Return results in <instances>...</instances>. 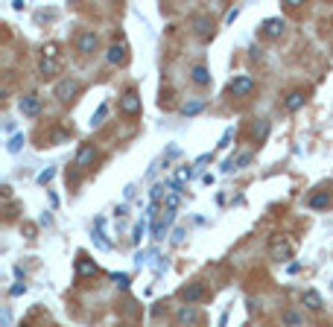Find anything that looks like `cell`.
Here are the masks:
<instances>
[{"instance_id":"32","label":"cell","mask_w":333,"mask_h":327,"mask_svg":"<svg viewBox=\"0 0 333 327\" xmlns=\"http://www.w3.org/2000/svg\"><path fill=\"white\" fill-rule=\"evenodd\" d=\"M298 321H301V318H298L295 313H286V315H284V324H289V327H295Z\"/></svg>"},{"instance_id":"8","label":"cell","mask_w":333,"mask_h":327,"mask_svg":"<svg viewBox=\"0 0 333 327\" xmlns=\"http://www.w3.org/2000/svg\"><path fill=\"white\" fill-rule=\"evenodd\" d=\"M284 18H266L263 21V26H260V35L263 38H281L284 35Z\"/></svg>"},{"instance_id":"30","label":"cell","mask_w":333,"mask_h":327,"mask_svg":"<svg viewBox=\"0 0 333 327\" xmlns=\"http://www.w3.org/2000/svg\"><path fill=\"white\" fill-rule=\"evenodd\" d=\"M231 138H234V128H225V135H222V140H219V149H225L228 143H231Z\"/></svg>"},{"instance_id":"10","label":"cell","mask_w":333,"mask_h":327,"mask_svg":"<svg viewBox=\"0 0 333 327\" xmlns=\"http://www.w3.org/2000/svg\"><path fill=\"white\" fill-rule=\"evenodd\" d=\"M21 114L24 117H38L41 114V103H38V96L36 93H26V96H21Z\"/></svg>"},{"instance_id":"31","label":"cell","mask_w":333,"mask_h":327,"mask_svg":"<svg viewBox=\"0 0 333 327\" xmlns=\"http://www.w3.org/2000/svg\"><path fill=\"white\" fill-rule=\"evenodd\" d=\"M26 292V283H15L12 289H9V295H12V298H18V295H24Z\"/></svg>"},{"instance_id":"12","label":"cell","mask_w":333,"mask_h":327,"mask_svg":"<svg viewBox=\"0 0 333 327\" xmlns=\"http://www.w3.org/2000/svg\"><path fill=\"white\" fill-rule=\"evenodd\" d=\"M126 56H129V53H126V44H123V41H114V44L108 47V53H106L108 64H123Z\"/></svg>"},{"instance_id":"4","label":"cell","mask_w":333,"mask_h":327,"mask_svg":"<svg viewBox=\"0 0 333 327\" xmlns=\"http://www.w3.org/2000/svg\"><path fill=\"white\" fill-rule=\"evenodd\" d=\"M120 111L126 117H135L141 114V93L138 91H126L123 96H120Z\"/></svg>"},{"instance_id":"16","label":"cell","mask_w":333,"mask_h":327,"mask_svg":"<svg viewBox=\"0 0 333 327\" xmlns=\"http://www.w3.org/2000/svg\"><path fill=\"white\" fill-rule=\"evenodd\" d=\"M301 304H304L307 310H313V313H319L321 307H324V304H321V295H319L316 289H304V295H301Z\"/></svg>"},{"instance_id":"17","label":"cell","mask_w":333,"mask_h":327,"mask_svg":"<svg viewBox=\"0 0 333 327\" xmlns=\"http://www.w3.org/2000/svg\"><path fill=\"white\" fill-rule=\"evenodd\" d=\"M59 70H61V61H59V58H41V64H38V73H41L44 79L56 76Z\"/></svg>"},{"instance_id":"19","label":"cell","mask_w":333,"mask_h":327,"mask_svg":"<svg viewBox=\"0 0 333 327\" xmlns=\"http://www.w3.org/2000/svg\"><path fill=\"white\" fill-rule=\"evenodd\" d=\"M190 178H193V167H179V173L173 178V190H181L184 181H190Z\"/></svg>"},{"instance_id":"20","label":"cell","mask_w":333,"mask_h":327,"mask_svg":"<svg viewBox=\"0 0 333 327\" xmlns=\"http://www.w3.org/2000/svg\"><path fill=\"white\" fill-rule=\"evenodd\" d=\"M330 205V193L327 190H321V193H316V196H310V208L313 210H324Z\"/></svg>"},{"instance_id":"35","label":"cell","mask_w":333,"mask_h":327,"mask_svg":"<svg viewBox=\"0 0 333 327\" xmlns=\"http://www.w3.org/2000/svg\"><path fill=\"white\" fill-rule=\"evenodd\" d=\"M143 257H146V251H138V254H135V263H138V266H143V263H146Z\"/></svg>"},{"instance_id":"33","label":"cell","mask_w":333,"mask_h":327,"mask_svg":"<svg viewBox=\"0 0 333 327\" xmlns=\"http://www.w3.org/2000/svg\"><path fill=\"white\" fill-rule=\"evenodd\" d=\"M143 231H146V225H143V222H138V225H135V243H141Z\"/></svg>"},{"instance_id":"34","label":"cell","mask_w":333,"mask_h":327,"mask_svg":"<svg viewBox=\"0 0 333 327\" xmlns=\"http://www.w3.org/2000/svg\"><path fill=\"white\" fill-rule=\"evenodd\" d=\"M237 15H240V6H234V9L225 15V23H234V21H237Z\"/></svg>"},{"instance_id":"28","label":"cell","mask_w":333,"mask_h":327,"mask_svg":"<svg viewBox=\"0 0 333 327\" xmlns=\"http://www.w3.org/2000/svg\"><path fill=\"white\" fill-rule=\"evenodd\" d=\"M53 175H56V167H47L44 173H38V184H47V181H53Z\"/></svg>"},{"instance_id":"23","label":"cell","mask_w":333,"mask_h":327,"mask_svg":"<svg viewBox=\"0 0 333 327\" xmlns=\"http://www.w3.org/2000/svg\"><path fill=\"white\" fill-rule=\"evenodd\" d=\"M24 143H26V138H24V135H21V132H18V135H12V140L6 143V149L12 152V155H18V152L24 149Z\"/></svg>"},{"instance_id":"29","label":"cell","mask_w":333,"mask_h":327,"mask_svg":"<svg viewBox=\"0 0 333 327\" xmlns=\"http://www.w3.org/2000/svg\"><path fill=\"white\" fill-rule=\"evenodd\" d=\"M111 280L117 283L120 289H126V286H129V275H123V272H114V275H111Z\"/></svg>"},{"instance_id":"6","label":"cell","mask_w":333,"mask_h":327,"mask_svg":"<svg viewBox=\"0 0 333 327\" xmlns=\"http://www.w3.org/2000/svg\"><path fill=\"white\" fill-rule=\"evenodd\" d=\"M193 32L199 35L202 41L214 38V21H211L208 15H196V18H193Z\"/></svg>"},{"instance_id":"2","label":"cell","mask_w":333,"mask_h":327,"mask_svg":"<svg viewBox=\"0 0 333 327\" xmlns=\"http://www.w3.org/2000/svg\"><path fill=\"white\" fill-rule=\"evenodd\" d=\"M79 91H82V85L76 79H61L59 85H56V100H59V103H73V100L79 96Z\"/></svg>"},{"instance_id":"36","label":"cell","mask_w":333,"mask_h":327,"mask_svg":"<svg viewBox=\"0 0 333 327\" xmlns=\"http://www.w3.org/2000/svg\"><path fill=\"white\" fill-rule=\"evenodd\" d=\"M298 269H301V263H289V266H286V272H289V275H295Z\"/></svg>"},{"instance_id":"18","label":"cell","mask_w":333,"mask_h":327,"mask_svg":"<svg viewBox=\"0 0 333 327\" xmlns=\"http://www.w3.org/2000/svg\"><path fill=\"white\" fill-rule=\"evenodd\" d=\"M94 243L99 245V248H103V251H108V248H111V243H108L106 240V234H103V228H106V216H96V222H94Z\"/></svg>"},{"instance_id":"5","label":"cell","mask_w":333,"mask_h":327,"mask_svg":"<svg viewBox=\"0 0 333 327\" xmlns=\"http://www.w3.org/2000/svg\"><path fill=\"white\" fill-rule=\"evenodd\" d=\"M228 91L234 93V96H249V93L254 91V79L246 76V73H243V76H234V79L228 82Z\"/></svg>"},{"instance_id":"26","label":"cell","mask_w":333,"mask_h":327,"mask_svg":"<svg viewBox=\"0 0 333 327\" xmlns=\"http://www.w3.org/2000/svg\"><path fill=\"white\" fill-rule=\"evenodd\" d=\"M41 53H44L41 58H59V44H56V41H50V44H44Z\"/></svg>"},{"instance_id":"14","label":"cell","mask_w":333,"mask_h":327,"mask_svg":"<svg viewBox=\"0 0 333 327\" xmlns=\"http://www.w3.org/2000/svg\"><path fill=\"white\" fill-rule=\"evenodd\" d=\"M196 318H199V313H196V307H190V304H184V307L176 310V321L179 324H196Z\"/></svg>"},{"instance_id":"13","label":"cell","mask_w":333,"mask_h":327,"mask_svg":"<svg viewBox=\"0 0 333 327\" xmlns=\"http://www.w3.org/2000/svg\"><path fill=\"white\" fill-rule=\"evenodd\" d=\"M304 103H307V93L304 91H289L284 100V108L286 111H298V108H304Z\"/></svg>"},{"instance_id":"11","label":"cell","mask_w":333,"mask_h":327,"mask_svg":"<svg viewBox=\"0 0 333 327\" xmlns=\"http://www.w3.org/2000/svg\"><path fill=\"white\" fill-rule=\"evenodd\" d=\"M94 158H96L94 143H85L82 149L76 152V164H73V167H76V170H88V164L94 161Z\"/></svg>"},{"instance_id":"24","label":"cell","mask_w":333,"mask_h":327,"mask_svg":"<svg viewBox=\"0 0 333 327\" xmlns=\"http://www.w3.org/2000/svg\"><path fill=\"white\" fill-rule=\"evenodd\" d=\"M106 117H108V103H103V105H99V108H96V114L91 117V128L103 126V123H106Z\"/></svg>"},{"instance_id":"3","label":"cell","mask_w":333,"mask_h":327,"mask_svg":"<svg viewBox=\"0 0 333 327\" xmlns=\"http://www.w3.org/2000/svg\"><path fill=\"white\" fill-rule=\"evenodd\" d=\"M205 295H208V289H205V283H199V280H193V283H187V286H181L179 289V298L184 304H196V301H202Z\"/></svg>"},{"instance_id":"37","label":"cell","mask_w":333,"mask_h":327,"mask_svg":"<svg viewBox=\"0 0 333 327\" xmlns=\"http://www.w3.org/2000/svg\"><path fill=\"white\" fill-rule=\"evenodd\" d=\"M330 286H333V280H330Z\"/></svg>"},{"instance_id":"25","label":"cell","mask_w":333,"mask_h":327,"mask_svg":"<svg viewBox=\"0 0 333 327\" xmlns=\"http://www.w3.org/2000/svg\"><path fill=\"white\" fill-rule=\"evenodd\" d=\"M179 202H181V190H173V193H170V196L164 199L166 210H176V208H179Z\"/></svg>"},{"instance_id":"21","label":"cell","mask_w":333,"mask_h":327,"mask_svg":"<svg viewBox=\"0 0 333 327\" xmlns=\"http://www.w3.org/2000/svg\"><path fill=\"white\" fill-rule=\"evenodd\" d=\"M266 135H269V120H257V123L251 126V138L260 143V140H266Z\"/></svg>"},{"instance_id":"22","label":"cell","mask_w":333,"mask_h":327,"mask_svg":"<svg viewBox=\"0 0 333 327\" xmlns=\"http://www.w3.org/2000/svg\"><path fill=\"white\" fill-rule=\"evenodd\" d=\"M199 111H205V100H190V103H184V108H181L184 117H196Z\"/></svg>"},{"instance_id":"27","label":"cell","mask_w":333,"mask_h":327,"mask_svg":"<svg viewBox=\"0 0 333 327\" xmlns=\"http://www.w3.org/2000/svg\"><path fill=\"white\" fill-rule=\"evenodd\" d=\"M231 161H234V170H240V167L251 164V152H240L237 158H231Z\"/></svg>"},{"instance_id":"9","label":"cell","mask_w":333,"mask_h":327,"mask_svg":"<svg viewBox=\"0 0 333 327\" xmlns=\"http://www.w3.org/2000/svg\"><path fill=\"white\" fill-rule=\"evenodd\" d=\"M76 50L85 53V56L96 53V50H99V38H96V32H82L79 35V38H76Z\"/></svg>"},{"instance_id":"7","label":"cell","mask_w":333,"mask_h":327,"mask_svg":"<svg viewBox=\"0 0 333 327\" xmlns=\"http://www.w3.org/2000/svg\"><path fill=\"white\" fill-rule=\"evenodd\" d=\"M96 272H99V266H96L94 260L85 254V251L76 257V278H94Z\"/></svg>"},{"instance_id":"1","label":"cell","mask_w":333,"mask_h":327,"mask_svg":"<svg viewBox=\"0 0 333 327\" xmlns=\"http://www.w3.org/2000/svg\"><path fill=\"white\" fill-rule=\"evenodd\" d=\"M295 254V243L289 240V237H281V234H275L272 240H269V257L278 260V263H286V260H292Z\"/></svg>"},{"instance_id":"15","label":"cell","mask_w":333,"mask_h":327,"mask_svg":"<svg viewBox=\"0 0 333 327\" xmlns=\"http://www.w3.org/2000/svg\"><path fill=\"white\" fill-rule=\"evenodd\" d=\"M190 79H193V85L208 88V85H211V70L205 68V64H196V68L190 70Z\"/></svg>"}]
</instances>
